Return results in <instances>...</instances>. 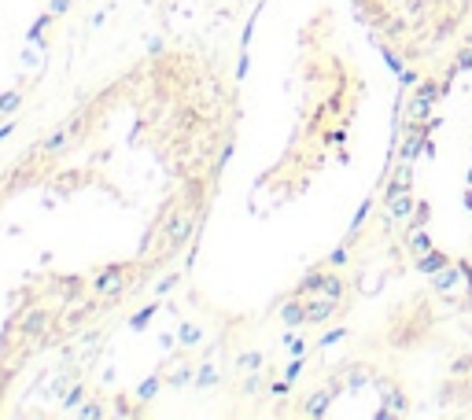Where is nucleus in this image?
Segmentation results:
<instances>
[{"label":"nucleus","instance_id":"nucleus-4","mask_svg":"<svg viewBox=\"0 0 472 420\" xmlns=\"http://www.w3.org/2000/svg\"><path fill=\"white\" fill-rule=\"evenodd\" d=\"M436 129V122H424V126H406V137H402V148H399V159L402 163H417V155L424 151L428 144V133Z\"/></svg>","mask_w":472,"mask_h":420},{"label":"nucleus","instance_id":"nucleus-21","mask_svg":"<svg viewBox=\"0 0 472 420\" xmlns=\"http://www.w3.org/2000/svg\"><path fill=\"white\" fill-rule=\"evenodd\" d=\"M218 380H222V376H218V369H214V365H207V362H203V365L196 369V387H200V391L218 387Z\"/></svg>","mask_w":472,"mask_h":420},{"label":"nucleus","instance_id":"nucleus-12","mask_svg":"<svg viewBox=\"0 0 472 420\" xmlns=\"http://www.w3.org/2000/svg\"><path fill=\"white\" fill-rule=\"evenodd\" d=\"M332 398H336V391H332V387L314 391V394L307 398V406H303V416H325V413H329V406H332Z\"/></svg>","mask_w":472,"mask_h":420},{"label":"nucleus","instance_id":"nucleus-36","mask_svg":"<svg viewBox=\"0 0 472 420\" xmlns=\"http://www.w3.org/2000/svg\"><path fill=\"white\" fill-rule=\"evenodd\" d=\"M343 336H347V328H332V332H325V336H321L317 347H332V343H339Z\"/></svg>","mask_w":472,"mask_h":420},{"label":"nucleus","instance_id":"nucleus-42","mask_svg":"<svg viewBox=\"0 0 472 420\" xmlns=\"http://www.w3.org/2000/svg\"><path fill=\"white\" fill-rule=\"evenodd\" d=\"M15 126H19L15 118H11V122H4V126H0V140H8V137H11V133H15Z\"/></svg>","mask_w":472,"mask_h":420},{"label":"nucleus","instance_id":"nucleus-44","mask_svg":"<svg viewBox=\"0 0 472 420\" xmlns=\"http://www.w3.org/2000/svg\"><path fill=\"white\" fill-rule=\"evenodd\" d=\"M103 22H107V11H100V15H93V22H89V26L96 30V26H103Z\"/></svg>","mask_w":472,"mask_h":420},{"label":"nucleus","instance_id":"nucleus-2","mask_svg":"<svg viewBox=\"0 0 472 420\" xmlns=\"http://www.w3.org/2000/svg\"><path fill=\"white\" fill-rule=\"evenodd\" d=\"M125 277H130V265H103V270L93 277V295L100 299H122L125 295Z\"/></svg>","mask_w":472,"mask_h":420},{"label":"nucleus","instance_id":"nucleus-13","mask_svg":"<svg viewBox=\"0 0 472 420\" xmlns=\"http://www.w3.org/2000/svg\"><path fill=\"white\" fill-rule=\"evenodd\" d=\"M436 243H432V236H428V225H421V229H406V251H410L414 258L417 255H424V251H432Z\"/></svg>","mask_w":472,"mask_h":420},{"label":"nucleus","instance_id":"nucleus-33","mask_svg":"<svg viewBox=\"0 0 472 420\" xmlns=\"http://www.w3.org/2000/svg\"><path fill=\"white\" fill-rule=\"evenodd\" d=\"M232 151H236V140H225V148H222V155H218V163H214V177H218V173H222V170L229 166Z\"/></svg>","mask_w":472,"mask_h":420},{"label":"nucleus","instance_id":"nucleus-31","mask_svg":"<svg viewBox=\"0 0 472 420\" xmlns=\"http://www.w3.org/2000/svg\"><path fill=\"white\" fill-rule=\"evenodd\" d=\"M347 262H351V251H347V243H339V247L329 255L325 265H329V270H339V265H347Z\"/></svg>","mask_w":472,"mask_h":420},{"label":"nucleus","instance_id":"nucleus-22","mask_svg":"<svg viewBox=\"0 0 472 420\" xmlns=\"http://www.w3.org/2000/svg\"><path fill=\"white\" fill-rule=\"evenodd\" d=\"M166 380H163V376H148V380H140L137 384V398H140V402H152V398L159 394V387H163Z\"/></svg>","mask_w":472,"mask_h":420},{"label":"nucleus","instance_id":"nucleus-6","mask_svg":"<svg viewBox=\"0 0 472 420\" xmlns=\"http://www.w3.org/2000/svg\"><path fill=\"white\" fill-rule=\"evenodd\" d=\"M48 324H52V314H48V309H41V306L26 309V314L19 317V332H23L26 339H41L48 332Z\"/></svg>","mask_w":472,"mask_h":420},{"label":"nucleus","instance_id":"nucleus-23","mask_svg":"<svg viewBox=\"0 0 472 420\" xmlns=\"http://www.w3.org/2000/svg\"><path fill=\"white\" fill-rule=\"evenodd\" d=\"M19 107H23V93L19 88H4L0 93V115H15Z\"/></svg>","mask_w":472,"mask_h":420},{"label":"nucleus","instance_id":"nucleus-3","mask_svg":"<svg viewBox=\"0 0 472 420\" xmlns=\"http://www.w3.org/2000/svg\"><path fill=\"white\" fill-rule=\"evenodd\" d=\"M81 126H85V111H81V115H74L71 122H63L59 129H52V133H48V140H41V144H37V151H41V155H63V151H67V148L78 140Z\"/></svg>","mask_w":472,"mask_h":420},{"label":"nucleus","instance_id":"nucleus-16","mask_svg":"<svg viewBox=\"0 0 472 420\" xmlns=\"http://www.w3.org/2000/svg\"><path fill=\"white\" fill-rule=\"evenodd\" d=\"M52 11H45V15H41L37 22H34V26L26 30V44H37V48H48V41H45V34H48V26H52Z\"/></svg>","mask_w":472,"mask_h":420},{"label":"nucleus","instance_id":"nucleus-28","mask_svg":"<svg viewBox=\"0 0 472 420\" xmlns=\"http://www.w3.org/2000/svg\"><path fill=\"white\" fill-rule=\"evenodd\" d=\"M71 384H74V376H71V372H59L56 380H52V387H48V394H52V398H63V394L71 391Z\"/></svg>","mask_w":472,"mask_h":420},{"label":"nucleus","instance_id":"nucleus-45","mask_svg":"<svg viewBox=\"0 0 472 420\" xmlns=\"http://www.w3.org/2000/svg\"><path fill=\"white\" fill-rule=\"evenodd\" d=\"M468 295H472V284H468Z\"/></svg>","mask_w":472,"mask_h":420},{"label":"nucleus","instance_id":"nucleus-39","mask_svg":"<svg viewBox=\"0 0 472 420\" xmlns=\"http://www.w3.org/2000/svg\"><path fill=\"white\" fill-rule=\"evenodd\" d=\"M270 391H273L277 398H284V394L292 391V380H273V384H270Z\"/></svg>","mask_w":472,"mask_h":420},{"label":"nucleus","instance_id":"nucleus-41","mask_svg":"<svg viewBox=\"0 0 472 420\" xmlns=\"http://www.w3.org/2000/svg\"><path fill=\"white\" fill-rule=\"evenodd\" d=\"M148 52H152V56H163V37H152V41H148Z\"/></svg>","mask_w":472,"mask_h":420},{"label":"nucleus","instance_id":"nucleus-17","mask_svg":"<svg viewBox=\"0 0 472 420\" xmlns=\"http://www.w3.org/2000/svg\"><path fill=\"white\" fill-rule=\"evenodd\" d=\"M166 384L174 387V391H181V387H188V384H196V372H192L188 362H178L174 369L166 372Z\"/></svg>","mask_w":472,"mask_h":420},{"label":"nucleus","instance_id":"nucleus-20","mask_svg":"<svg viewBox=\"0 0 472 420\" xmlns=\"http://www.w3.org/2000/svg\"><path fill=\"white\" fill-rule=\"evenodd\" d=\"M266 365V354L262 350H244V354H236V369L240 372H259Z\"/></svg>","mask_w":472,"mask_h":420},{"label":"nucleus","instance_id":"nucleus-26","mask_svg":"<svg viewBox=\"0 0 472 420\" xmlns=\"http://www.w3.org/2000/svg\"><path fill=\"white\" fill-rule=\"evenodd\" d=\"M284 350L292 354V358H299V354H307V339H303V336H299V332L292 328L288 336H284Z\"/></svg>","mask_w":472,"mask_h":420},{"label":"nucleus","instance_id":"nucleus-18","mask_svg":"<svg viewBox=\"0 0 472 420\" xmlns=\"http://www.w3.org/2000/svg\"><path fill=\"white\" fill-rule=\"evenodd\" d=\"M178 343L181 347H200L203 343V328L196 321H181L178 324Z\"/></svg>","mask_w":472,"mask_h":420},{"label":"nucleus","instance_id":"nucleus-38","mask_svg":"<svg viewBox=\"0 0 472 420\" xmlns=\"http://www.w3.org/2000/svg\"><path fill=\"white\" fill-rule=\"evenodd\" d=\"M48 11L52 15H67L71 11V0H48Z\"/></svg>","mask_w":472,"mask_h":420},{"label":"nucleus","instance_id":"nucleus-8","mask_svg":"<svg viewBox=\"0 0 472 420\" xmlns=\"http://www.w3.org/2000/svg\"><path fill=\"white\" fill-rule=\"evenodd\" d=\"M384 203H388V217H391V221H402V225H406V221L414 217V210H417L421 199H417L414 188H410V192H395V195H388Z\"/></svg>","mask_w":472,"mask_h":420},{"label":"nucleus","instance_id":"nucleus-30","mask_svg":"<svg viewBox=\"0 0 472 420\" xmlns=\"http://www.w3.org/2000/svg\"><path fill=\"white\" fill-rule=\"evenodd\" d=\"M450 372H454V380L458 376H472V354H461V358L450 362Z\"/></svg>","mask_w":472,"mask_h":420},{"label":"nucleus","instance_id":"nucleus-10","mask_svg":"<svg viewBox=\"0 0 472 420\" xmlns=\"http://www.w3.org/2000/svg\"><path fill=\"white\" fill-rule=\"evenodd\" d=\"M281 321L288 328H303L307 324V302L299 299V295H292L288 302H281Z\"/></svg>","mask_w":472,"mask_h":420},{"label":"nucleus","instance_id":"nucleus-5","mask_svg":"<svg viewBox=\"0 0 472 420\" xmlns=\"http://www.w3.org/2000/svg\"><path fill=\"white\" fill-rule=\"evenodd\" d=\"M436 100H439V96L414 88V100L406 103V126H424V122H432V107H436Z\"/></svg>","mask_w":472,"mask_h":420},{"label":"nucleus","instance_id":"nucleus-43","mask_svg":"<svg viewBox=\"0 0 472 420\" xmlns=\"http://www.w3.org/2000/svg\"><path fill=\"white\" fill-rule=\"evenodd\" d=\"M399 81H402V85H417V74H414V71H402Z\"/></svg>","mask_w":472,"mask_h":420},{"label":"nucleus","instance_id":"nucleus-34","mask_svg":"<svg viewBox=\"0 0 472 420\" xmlns=\"http://www.w3.org/2000/svg\"><path fill=\"white\" fill-rule=\"evenodd\" d=\"M247 71H251V52H247V48H240V63H236V81H244V78H247Z\"/></svg>","mask_w":472,"mask_h":420},{"label":"nucleus","instance_id":"nucleus-11","mask_svg":"<svg viewBox=\"0 0 472 420\" xmlns=\"http://www.w3.org/2000/svg\"><path fill=\"white\" fill-rule=\"evenodd\" d=\"M414 265H417V270H421V273H428V277H436L439 270H446V265H450V255H443V251H436V247H432V251H424V255H417V262H414Z\"/></svg>","mask_w":472,"mask_h":420},{"label":"nucleus","instance_id":"nucleus-35","mask_svg":"<svg viewBox=\"0 0 472 420\" xmlns=\"http://www.w3.org/2000/svg\"><path fill=\"white\" fill-rule=\"evenodd\" d=\"M299 372H303V354L288 362V369H284V380H292V384H295V380H299Z\"/></svg>","mask_w":472,"mask_h":420},{"label":"nucleus","instance_id":"nucleus-15","mask_svg":"<svg viewBox=\"0 0 472 420\" xmlns=\"http://www.w3.org/2000/svg\"><path fill=\"white\" fill-rule=\"evenodd\" d=\"M414 188V163H402L395 173H391V181H388V192H384V199L395 195V192H410Z\"/></svg>","mask_w":472,"mask_h":420},{"label":"nucleus","instance_id":"nucleus-37","mask_svg":"<svg viewBox=\"0 0 472 420\" xmlns=\"http://www.w3.org/2000/svg\"><path fill=\"white\" fill-rule=\"evenodd\" d=\"M384 63H388V66H391L395 74H402V71H406V66H402V59H399V56H395L391 48H384Z\"/></svg>","mask_w":472,"mask_h":420},{"label":"nucleus","instance_id":"nucleus-7","mask_svg":"<svg viewBox=\"0 0 472 420\" xmlns=\"http://www.w3.org/2000/svg\"><path fill=\"white\" fill-rule=\"evenodd\" d=\"M303 302H307V324H329L336 317V309H339V302L329 299V295H310Z\"/></svg>","mask_w":472,"mask_h":420},{"label":"nucleus","instance_id":"nucleus-24","mask_svg":"<svg viewBox=\"0 0 472 420\" xmlns=\"http://www.w3.org/2000/svg\"><path fill=\"white\" fill-rule=\"evenodd\" d=\"M373 214V195L369 199H361V207L354 210V217H351V236H358L361 232V225H366V217Z\"/></svg>","mask_w":472,"mask_h":420},{"label":"nucleus","instance_id":"nucleus-19","mask_svg":"<svg viewBox=\"0 0 472 420\" xmlns=\"http://www.w3.org/2000/svg\"><path fill=\"white\" fill-rule=\"evenodd\" d=\"M155 314H159V299H155V302H148V306H140L137 314L130 317V332H144L148 324L155 321Z\"/></svg>","mask_w":472,"mask_h":420},{"label":"nucleus","instance_id":"nucleus-29","mask_svg":"<svg viewBox=\"0 0 472 420\" xmlns=\"http://www.w3.org/2000/svg\"><path fill=\"white\" fill-rule=\"evenodd\" d=\"M369 380H373V372H366V369H351V372H347V380H343V384H347L351 391H358V387H366Z\"/></svg>","mask_w":472,"mask_h":420},{"label":"nucleus","instance_id":"nucleus-40","mask_svg":"<svg viewBox=\"0 0 472 420\" xmlns=\"http://www.w3.org/2000/svg\"><path fill=\"white\" fill-rule=\"evenodd\" d=\"M454 71H472V48H465V52L458 56V63H454Z\"/></svg>","mask_w":472,"mask_h":420},{"label":"nucleus","instance_id":"nucleus-14","mask_svg":"<svg viewBox=\"0 0 472 420\" xmlns=\"http://www.w3.org/2000/svg\"><path fill=\"white\" fill-rule=\"evenodd\" d=\"M317 295H329V299L343 302V299H347V280H343L339 273H332V270H325V277H321V292H317Z\"/></svg>","mask_w":472,"mask_h":420},{"label":"nucleus","instance_id":"nucleus-25","mask_svg":"<svg viewBox=\"0 0 472 420\" xmlns=\"http://www.w3.org/2000/svg\"><path fill=\"white\" fill-rule=\"evenodd\" d=\"M81 402H85V387H81V384H71V391L59 398V406H63V409H78Z\"/></svg>","mask_w":472,"mask_h":420},{"label":"nucleus","instance_id":"nucleus-1","mask_svg":"<svg viewBox=\"0 0 472 420\" xmlns=\"http://www.w3.org/2000/svg\"><path fill=\"white\" fill-rule=\"evenodd\" d=\"M196 232H200V217L192 214V210H185V207H178V203L166 210V221H163V243H166L170 251H181Z\"/></svg>","mask_w":472,"mask_h":420},{"label":"nucleus","instance_id":"nucleus-9","mask_svg":"<svg viewBox=\"0 0 472 420\" xmlns=\"http://www.w3.org/2000/svg\"><path fill=\"white\" fill-rule=\"evenodd\" d=\"M380 394H384V409H376V416H395V413H406V391L384 380L380 384Z\"/></svg>","mask_w":472,"mask_h":420},{"label":"nucleus","instance_id":"nucleus-32","mask_svg":"<svg viewBox=\"0 0 472 420\" xmlns=\"http://www.w3.org/2000/svg\"><path fill=\"white\" fill-rule=\"evenodd\" d=\"M181 284V273H170V277H163L159 284H155V299H163V295H170L174 287Z\"/></svg>","mask_w":472,"mask_h":420},{"label":"nucleus","instance_id":"nucleus-27","mask_svg":"<svg viewBox=\"0 0 472 420\" xmlns=\"http://www.w3.org/2000/svg\"><path fill=\"white\" fill-rule=\"evenodd\" d=\"M78 416H85V420H100V416H107V409L96 402V398H89V402H81V406H78Z\"/></svg>","mask_w":472,"mask_h":420}]
</instances>
